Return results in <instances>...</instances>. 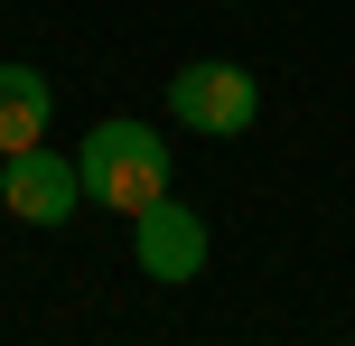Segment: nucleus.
<instances>
[{"label": "nucleus", "instance_id": "1", "mask_svg": "<svg viewBox=\"0 0 355 346\" xmlns=\"http://www.w3.org/2000/svg\"><path fill=\"white\" fill-rule=\"evenodd\" d=\"M75 168H85V206H122V216H141L150 197H168V168H178V159H168V131L112 112V122L85 131Z\"/></svg>", "mask_w": 355, "mask_h": 346}, {"label": "nucleus", "instance_id": "2", "mask_svg": "<svg viewBox=\"0 0 355 346\" xmlns=\"http://www.w3.org/2000/svg\"><path fill=\"white\" fill-rule=\"evenodd\" d=\"M168 112H178V131L243 141L252 112H262V85H252V66H234V56H196V66L168 75Z\"/></svg>", "mask_w": 355, "mask_h": 346}, {"label": "nucleus", "instance_id": "3", "mask_svg": "<svg viewBox=\"0 0 355 346\" xmlns=\"http://www.w3.org/2000/svg\"><path fill=\"white\" fill-rule=\"evenodd\" d=\"M0 206H10L19 225H66L75 206H85V168H75L56 141H28V150H10V168H0Z\"/></svg>", "mask_w": 355, "mask_h": 346}, {"label": "nucleus", "instance_id": "4", "mask_svg": "<svg viewBox=\"0 0 355 346\" xmlns=\"http://www.w3.org/2000/svg\"><path fill=\"white\" fill-rule=\"evenodd\" d=\"M131 262H141V281H196L206 272V216L178 197H150L131 216Z\"/></svg>", "mask_w": 355, "mask_h": 346}, {"label": "nucleus", "instance_id": "5", "mask_svg": "<svg viewBox=\"0 0 355 346\" xmlns=\"http://www.w3.org/2000/svg\"><path fill=\"white\" fill-rule=\"evenodd\" d=\"M47 122H56V94H47V75H37L28 56H0V150H28V141H47Z\"/></svg>", "mask_w": 355, "mask_h": 346}, {"label": "nucleus", "instance_id": "6", "mask_svg": "<svg viewBox=\"0 0 355 346\" xmlns=\"http://www.w3.org/2000/svg\"><path fill=\"white\" fill-rule=\"evenodd\" d=\"M0 168H10V150H0Z\"/></svg>", "mask_w": 355, "mask_h": 346}]
</instances>
